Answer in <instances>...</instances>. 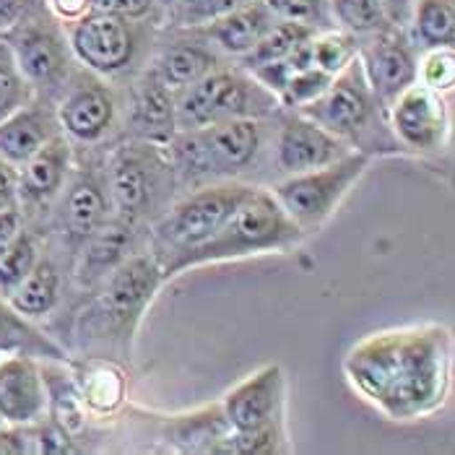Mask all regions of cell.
I'll return each mask as SVG.
<instances>
[{"label": "cell", "mask_w": 455, "mask_h": 455, "mask_svg": "<svg viewBox=\"0 0 455 455\" xmlns=\"http://www.w3.org/2000/svg\"><path fill=\"white\" fill-rule=\"evenodd\" d=\"M344 372L387 419H424L448 398L451 333L440 325L372 333L347 354Z\"/></svg>", "instance_id": "1"}, {"label": "cell", "mask_w": 455, "mask_h": 455, "mask_svg": "<svg viewBox=\"0 0 455 455\" xmlns=\"http://www.w3.org/2000/svg\"><path fill=\"white\" fill-rule=\"evenodd\" d=\"M302 235L305 232L286 216L274 193L252 188V193L232 211V216L221 224V229L213 237H209L204 245L172 258L170 263L162 266V271L167 279V276H177L185 268H196L206 263L286 250Z\"/></svg>", "instance_id": "2"}, {"label": "cell", "mask_w": 455, "mask_h": 455, "mask_svg": "<svg viewBox=\"0 0 455 455\" xmlns=\"http://www.w3.org/2000/svg\"><path fill=\"white\" fill-rule=\"evenodd\" d=\"M276 105L279 100L252 76L211 70L201 81L182 89L175 102V123L180 131H193L221 120H255L260 115H268Z\"/></svg>", "instance_id": "3"}, {"label": "cell", "mask_w": 455, "mask_h": 455, "mask_svg": "<svg viewBox=\"0 0 455 455\" xmlns=\"http://www.w3.org/2000/svg\"><path fill=\"white\" fill-rule=\"evenodd\" d=\"M260 148V128L252 117L221 120L204 128L182 131L172 140L177 170L190 180L243 172Z\"/></svg>", "instance_id": "4"}, {"label": "cell", "mask_w": 455, "mask_h": 455, "mask_svg": "<svg viewBox=\"0 0 455 455\" xmlns=\"http://www.w3.org/2000/svg\"><path fill=\"white\" fill-rule=\"evenodd\" d=\"M367 164H370L367 151H349L347 156L325 167L283 180L274 190V198L302 232L317 229L341 206L347 193L359 182V177L364 175Z\"/></svg>", "instance_id": "5"}, {"label": "cell", "mask_w": 455, "mask_h": 455, "mask_svg": "<svg viewBox=\"0 0 455 455\" xmlns=\"http://www.w3.org/2000/svg\"><path fill=\"white\" fill-rule=\"evenodd\" d=\"M250 193H252L250 185H237V182L209 185V188L190 193L156 224V243L172 258L204 245L221 229V224L232 216V211L237 209Z\"/></svg>", "instance_id": "6"}, {"label": "cell", "mask_w": 455, "mask_h": 455, "mask_svg": "<svg viewBox=\"0 0 455 455\" xmlns=\"http://www.w3.org/2000/svg\"><path fill=\"white\" fill-rule=\"evenodd\" d=\"M375 109H378V100L364 78V70L356 55L339 76H333L331 86L315 102L299 107V115L317 123L336 139L356 143L370 131L367 125L372 123Z\"/></svg>", "instance_id": "7"}, {"label": "cell", "mask_w": 455, "mask_h": 455, "mask_svg": "<svg viewBox=\"0 0 455 455\" xmlns=\"http://www.w3.org/2000/svg\"><path fill=\"white\" fill-rule=\"evenodd\" d=\"M105 281V291L100 294L92 315L100 328L107 325L120 333H131L140 313L151 305L159 283L164 281V271L159 258L133 255L125 258Z\"/></svg>", "instance_id": "8"}, {"label": "cell", "mask_w": 455, "mask_h": 455, "mask_svg": "<svg viewBox=\"0 0 455 455\" xmlns=\"http://www.w3.org/2000/svg\"><path fill=\"white\" fill-rule=\"evenodd\" d=\"M13 60L36 92H55L68 78V47L60 32L42 21H19L5 39Z\"/></svg>", "instance_id": "9"}, {"label": "cell", "mask_w": 455, "mask_h": 455, "mask_svg": "<svg viewBox=\"0 0 455 455\" xmlns=\"http://www.w3.org/2000/svg\"><path fill=\"white\" fill-rule=\"evenodd\" d=\"M131 19L89 11L70 27L73 55L102 76H115L131 66L136 55V35Z\"/></svg>", "instance_id": "10"}, {"label": "cell", "mask_w": 455, "mask_h": 455, "mask_svg": "<svg viewBox=\"0 0 455 455\" xmlns=\"http://www.w3.org/2000/svg\"><path fill=\"white\" fill-rule=\"evenodd\" d=\"M162 170H167V164L159 159L154 146H125L112 156L109 196L123 221L133 224L148 213L159 193Z\"/></svg>", "instance_id": "11"}, {"label": "cell", "mask_w": 455, "mask_h": 455, "mask_svg": "<svg viewBox=\"0 0 455 455\" xmlns=\"http://www.w3.org/2000/svg\"><path fill=\"white\" fill-rule=\"evenodd\" d=\"M390 128L395 139L411 151H435L448 136V105L443 94L421 86L419 81L403 89L390 102Z\"/></svg>", "instance_id": "12"}, {"label": "cell", "mask_w": 455, "mask_h": 455, "mask_svg": "<svg viewBox=\"0 0 455 455\" xmlns=\"http://www.w3.org/2000/svg\"><path fill=\"white\" fill-rule=\"evenodd\" d=\"M283 375L279 364H266L224 398V419L237 435L274 429L281 411Z\"/></svg>", "instance_id": "13"}, {"label": "cell", "mask_w": 455, "mask_h": 455, "mask_svg": "<svg viewBox=\"0 0 455 455\" xmlns=\"http://www.w3.org/2000/svg\"><path fill=\"white\" fill-rule=\"evenodd\" d=\"M359 63L364 70V78L380 105L390 107V102L417 84V58L411 44L393 29L372 36V42L359 50Z\"/></svg>", "instance_id": "14"}, {"label": "cell", "mask_w": 455, "mask_h": 455, "mask_svg": "<svg viewBox=\"0 0 455 455\" xmlns=\"http://www.w3.org/2000/svg\"><path fill=\"white\" fill-rule=\"evenodd\" d=\"M349 148L351 146L347 140L336 139L333 133H328L317 123L307 120L305 115H297V117H289L281 128L276 159L286 175H299V172H310L347 156Z\"/></svg>", "instance_id": "15"}, {"label": "cell", "mask_w": 455, "mask_h": 455, "mask_svg": "<svg viewBox=\"0 0 455 455\" xmlns=\"http://www.w3.org/2000/svg\"><path fill=\"white\" fill-rule=\"evenodd\" d=\"M47 409V386L35 362L24 354L0 359V419L29 427Z\"/></svg>", "instance_id": "16"}, {"label": "cell", "mask_w": 455, "mask_h": 455, "mask_svg": "<svg viewBox=\"0 0 455 455\" xmlns=\"http://www.w3.org/2000/svg\"><path fill=\"white\" fill-rule=\"evenodd\" d=\"M58 125V115L50 107L32 102L19 107L5 120H0V159L21 167L55 133H60Z\"/></svg>", "instance_id": "17"}, {"label": "cell", "mask_w": 455, "mask_h": 455, "mask_svg": "<svg viewBox=\"0 0 455 455\" xmlns=\"http://www.w3.org/2000/svg\"><path fill=\"white\" fill-rule=\"evenodd\" d=\"M70 146L60 133L47 140L35 156L21 164L19 172V201L24 206H44L50 204L68 175Z\"/></svg>", "instance_id": "18"}, {"label": "cell", "mask_w": 455, "mask_h": 455, "mask_svg": "<svg viewBox=\"0 0 455 455\" xmlns=\"http://www.w3.org/2000/svg\"><path fill=\"white\" fill-rule=\"evenodd\" d=\"M115 117V102L105 86L81 84L63 100L58 109L60 128L78 140H97L107 133Z\"/></svg>", "instance_id": "19"}, {"label": "cell", "mask_w": 455, "mask_h": 455, "mask_svg": "<svg viewBox=\"0 0 455 455\" xmlns=\"http://www.w3.org/2000/svg\"><path fill=\"white\" fill-rule=\"evenodd\" d=\"M274 24H276V13L263 0H255V3H247L243 8H237V11H229V13L213 19L211 24L201 27V29L224 52L243 58Z\"/></svg>", "instance_id": "20"}, {"label": "cell", "mask_w": 455, "mask_h": 455, "mask_svg": "<svg viewBox=\"0 0 455 455\" xmlns=\"http://www.w3.org/2000/svg\"><path fill=\"white\" fill-rule=\"evenodd\" d=\"M133 133L146 140H172L175 139V102L172 92L148 73L146 81L139 86L136 102H133V117H131Z\"/></svg>", "instance_id": "21"}, {"label": "cell", "mask_w": 455, "mask_h": 455, "mask_svg": "<svg viewBox=\"0 0 455 455\" xmlns=\"http://www.w3.org/2000/svg\"><path fill=\"white\" fill-rule=\"evenodd\" d=\"M84 245L86 250L78 266V279L92 286L97 281H105L125 258H131V224L123 219L102 224Z\"/></svg>", "instance_id": "22"}, {"label": "cell", "mask_w": 455, "mask_h": 455, "mask_svg": "<svg viewBox=\"0 0 455 455\" xmlns=\"http://www.w3.org/2000/svg\"><path fill=\"white\" fill-rule=\"evenodd\" d=\"M105 188L94 177H81L70 185L66 206H63V224L70 243H86L107 219Z\"/></svg>", "instance_id": "23"}, {"label": "cell", "mask_w": 455, "mask_h": 455, "mask_svg": "<svg viewBox=\"0 0 455 455\" xmlns=\"http://www.w3.org/2000/svg\"><path fill=\"white\" fill-rule=\"evenodd\" d=\"M213 68H216V55L211 50L201 44H190V42H177L159 52L151 73L170 92H182L190 84L201 81Z\"/></svg>", "instance_id": "24"}, {"label": "cell", "mask_w": 455, "mask_h": 455, "mask_svg": "<svg viewBox=\"0 0 455 455\" xmlns=\"http://www.w3.org/2000/svg\"><path fill=\"white\" fill-rule=\"evenodd\" d=\"M58 291H60L58 268L50 260H36L27 279L8 294V305L21 317H42L55 307Z\"/></svg>", "instance_id": "25"}, {"label": "cell", "mask_w": 455, "mask_h": 455, "mask_svg": "<svg viewBox=\"0 0 455 455\" xmlns=\"http://www.w3.org/2000/svg\"><path fill=\"white\" fill-rule=\"evenodd\" d=\"M313 35H315L313 27H305V24H297V21H286V19H276V24L240 58L243 68L252 70L258 68V66H268V63L283 60L299 42H305L307 36Z\"/></svg>", "instance_id": "26"}, {"label": "cell", "mask_w": 455, "mask_h": 455, "mask_svg": "<svg viewBox=\"0 0 455 455\" xmlns=\"http://www.w3.org/2000/svg\"><path fill=\"white\" fill-rule=\"evenodd\" d=\"M414 36L421 47H453L455 44V8L453 0H417L411 8Z\"/></svg>", "instance_id": "27"}, {"label": "cell", "mask_w": 455, "mask_h": 455, "mask_svg": "<svg viewBox=\"0 0 455 455\" xmlns=\"http://www.w3.org/2000/svg\"><path fill=\"white\" fill-rule=\"evenodd\" d=\"M331 11L351 36H375L390 29V19L380 0H331Z\"/></svg>", "instance_id": "28"}, {"label": "cell", "mask_w": 455, "mask_h": 455, "mask_svg": "<svg viewBox=\"0 0 455 455\" xmlns=\"http://www.w3.org/2000/svg\"><path fill=\"white\" fill-rule=\"evenodd\" d=\"M36 245L35 240L21 229L8 245L0 250V294L8 299V294L27 279V274L35 268Z\"/></svg>", "instance_id": "29"}, {"label": "cell", "mask_w": 455, "mask_h": 455, "mask_svg": "<svg viewBox=\"0 0 455 455\" xmlns=\"http://www.w3.org/2000/svg\"><path fill=\"white\" fill-rule=\"evenodd\" d=\"M356 55V36H351L349 32L328 29L323 35H313V66L325 70L328 76H339Z\"/></svg>", "instance_id": "30"}, {"label": "cell", "mask_w": 455, "mask_h": 455, "mask_svg": "<svg viewBox=\"0 0 455 455\" xmlns=\"http://www.w3.org/2000/svg\"><path fill=\"white\" fill-rule=\"evenodd\" d=\"M32 86L21 76V70L13 60L11 44L0 39V120H5L11 112L29 102Z\"/></svg>", "instance_id": "31"}, {"label": "cell", "mask_w": 455, "mask_h": 455, "mask_svg": "<svg viewBox=\"0 0 455 455\" xmlns=\"http://www.w3.org/2000/svg\"><path fill=\"white\" fill-rule=\"evenodd\" d=\"M331 81H333V76H328L325 70L315 68V66L294 70V73L289 76L286 86L279 92L276 100H279V105L283 107L310 105V102H315L317 97L331 86Z\"/></svg>", "instance_id": "32"}, {"label": "cell", "mask_w": 455, "mask_h": 455, "mask_svg": "<svg viewBox=\"0 0 455 455\" xmlns=\"http://www.w3.org/2000/svg\"><path fill=\"white\" fill-rule=\"evenodd\" d=\"M120 398H123V375L117 370H112L109 364H97L94 370H89L84 380V401L92 409L109 411L120 403Z\"/></svg>", "instance_id": "33"}, {"label": "cell", "mask_w": 455, "mask_h": 455, "mask_svg": "<svg viewBox=\"0 0 455 455\" xmlns=\"http://www.w3.org/2000/svg\"><path fill=\"white\" fill-rule=\"evenodd\" d=\"M417 81L421 86L445 94L455 86V50L453 47H435L424 55L417 66Z\"/></svg>", "instance_id": "34"}, {"label": "cell", "mask_w": 455, "mask_h": 455, "mask_svg": "<svg viewBox=\"0 0 455 455\" xmlns=\"http://www.w3.org/2000/svg\"><path fill=\"white\" fill-rule=\"evenodd\" d=\"M255 0H175V21L180 27H206L213 19L237 11Z\"/></svg>", "instance_id": "35"}, {"label": "cell", "mask_w": 455, "mask_h": 455, "mask_svg": "<svg viewBox=\"0 0 455 455\" xmlns=\"http://www.w3.org/2000/svg\"><path fill=\"white\" fill-rule=\"evenodd\" d=\"M276 19L297 21L305 27H328V0H263Z\"/></svg>", "instance_id": "36"}, {"label": "cell", "mask_w": 455, "mask_h": 455, "mask_svg": "<svg viewBox=\"0 0 455 455\" xmlns=\"http://www.w3.org/2000/svg\"><path fill=\"white\" fill-rule=\"evenodd\" d=\"M154 0H89L92 11L120 16V19H140L151 11Z\"/></svg>", "instance_id": "37"}, {"label": "cell", "mask_w": 455, "mask_h": 455, "mask_svg": "<svg viewBox=\"0 0 455 455\" xmlns=\"http://www.w3.org/2000/svg\"><path fill=\"white\" fill-rule=\"evenodd\" d=\"M19 204V170L0 159V211L16 209Z\"/></svg>", "instance_id": "38"}, {"label": "cell", "mask_w": 455, "mask_h": 455, "mask_svg": "<svg viewBox=\"0 0 455 455\" xmlns=\"http://www.w3.org/2000/svg\"><path fill=\"white\" fill-rule=\"evenodd\" d=\"M32 0H0V32H11L29 11Z\"/></svg>", "instance_id": "39"}, {"label": "cell", "mask_w": 455, "mask_h": 455, "mask_svg": "<svg viewBox=\"0 0 455 455\" xmlns=\"http://www.w3.org/2000/svg\"><path fill=\"white\" fill-rule=\"evenodd\" d=\"M50 8L52 13L60 19V21H78L81 16H86L92 8H89V0H50Z\"/></svg>", "instance_id": "40"}, {"label": "cell", "mask_w": 455, "mask_h": 455, "mask_svg": "<svg viewBox=\"0 0 455 455\" xmlns=\"http://www.w3.org/2000/svg\"><path fill=\"white\" fill-rule=\"evenodd\" d=\"M21 232V213L19 209L0 211V250Z\"/></svg>", "instance_id": "41"}, {"label": "cell", "mask_w": 455, "mask_h": 455, "mask_svg": "<svg viewBox=\"0 0 455 455\" xmlns=\"http://www.w3.org/2000/svg\"><path fill=\"white\" fill-rule=\"evenodd\" d=\"M16 336H27V339H32V341H39V344H44V347H52L50 341H44V339H36V336H32V331H19V328H11V325L0 323V349H11V347H19L21 341H19ZM52 349H55V347H52Z\"/></svg>", "instance_id": "42"}, {"label": "cell", "mask_w": 455, "mask_h": 455, "mask_svg": "<svg viewBox=\"0 0 455 455\" xmlns=\"http://www.w3.org/2000/svg\"><path fill=\"white\" fill-rule=\"evenodd\" d=\"M417 0H380V5L386 8L390 24H398V21H406L411 16V8H414Z\"/></svg>", "instance_id": "43"}, {"label": "cell", "mask_w": 455, "mask_h": 455, "mask_svg": "<svg viewBox=\"0 0 455 455\" xmlns=\"http://www.w3.org/2000/svg\"><path fill=\"white\" fill-rule=\"evenodd\" d=\"M0 323H5V325H11V328H19V331H29L27 328V323H24V317L19 315L11 305H8V299L0 294Z\"/></svg>", "instance_id": "44"}, {"label": "cell", "mask_w": 455, "mask_h": 455, "mask_svg": "<svg viewBox=\"0 0 455 455\" xmlns=\"http://www.w3.org/2000/svg\"><path fill=\"white\" fill-rule=\"evenodd\" d=\"M0 427H3V419H0Z\"/></svg>", "instance_id": "45"}]
</instances>
